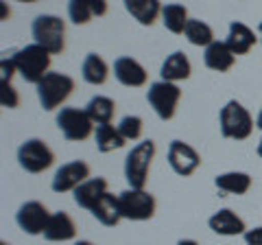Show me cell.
Wrapping results in <instances>:
<instances>
[{"label":"cell","mask_w":262,"mask_h":245,"mask_svg":"<svg viewBox=\"0 0 262 245\" xmlns=\"http://www.w3.org/2000/svg\"><path fill=\"white\" fill-rule=\"evenodd\" d=\"M11 59L22 75V79L35 86L48 75V68H51V53L39 44H29L20 48V51L13 53Z\"/></svg>","instance_id":"obj_1"},{"label":"cell","mask_w":262,"mask_h":245,"mask_svg":"<svg viewBox=\"0 0 262 245\" xmlns=\"http://www.w3.org/2000/svg\"><path fill=\"white\" fill-rule=\"evenodd\" d=\"M155 156V142L144 140L138 142L125 158V177L131 189H144L146 179H149V167Z\"/></svg>","instance_id":"obj_2"},{"label":"cell","mask_w":262,"mask_h":245,"mask_svg":"<svg viewBox=\"0 0 262 245\" xmlns=\"http://www.w3.org/2000/svg\"><path fill=\"white\" fill-rule=\"evenodd\" d=\"M221 134L234 140H247L253 132V118L238 101H229L219 114Z\"/></svg>","instance_id":"obj_3"},{"label":"cell","mask_w":262,"mask_h":245,"mask_svg":"<svg viewBox=\"0 0 262 245\" xmlns=\"http://www.w3.org/2000/svg\"><path fill=\"white\" fill-rule=\"evenodd\" d=\"M75 90V79L68 75H61V72H48V75L37 84V96L39 103L46 112H51L55 108L68 99Z\"/></svg>","instance_id":"obj_4"},{"label":"cell","mask_w":262,"mask_h":245,"mask_svg":"<svg viewBox=\"0 0 262 245\" xmlns=\"http://www.w3.org/2000/svg\"><path fill=\"white\" fill-rule=\"evenodd\" d=\"M155 197L144 189H127L118 195V208L122 219L129 221H146L155 215Z\"/></svg>","instance_id":"obj_5"},{"label":"cell","mask_w":262,"mask_h":245,"mask_svg":"<svg viewBox=\"0 0 262 245\" xmlns=\"http://www.w3.org/2000/svg\"><path fill=\"white\" fill-rule=\"evenodd\" d=\"M66 24L57 15H37L33 20V37L35 44L44 46L51 55H59L63 51Z\"/></svg>","instance_id":"obj_6"},{"label":"cell","mask_w":262,"mask_h":245,"mask_svg":"<svg viewBox=\"0 0 262 245\" xmlns=\"http://www.w3.org/2000/svg\"><path fill=\"white\" fill-rule=\"evenodd\" d=\"M179 99H182V90H179L177 84H170V81H155V84H151L149 92H146V101H149V105L162 120H170L175 116Z\"/></svg>","instance_id":"obj_7"},{"label":"cell","mask_w":262,"mask_h":245,"mask_svg":"<svg viewBox=\"0 0 262 245\" xmlns=\"http://www.w3.org/2000/svg\"><path fill=\"white\" fill-rule=\"evenodd\" d=\"M57 127L61 129L66 140L79 142V140L90 138V134L94 132V120L88 116L85 110L61 108V112L57 114Z\"/></svg>","instance_id":"obj_8"},{"label":"cell","mask_w":262,"mask_h":245,"mask_svg":"<svg viewBox=\"0 0 262 245\" xmlns=\"http://www.w3.org/2000/svg\"><path fill=\"white\" fill-rule=\"evenodd\" d=\"M18 162L24 171H29V173H42V171H46L48 167H53L55 153L51 151V147H48L44 140L31 138V140L20 145Z\"/></svg>","instance_id":"obj_9"},{"label":"cell","mask_w":262,"mask_h":245,"mask_svg":"<svg viewBox=\"0 0 262 245\" xmlns=\"http://www.w3.org/2000/svg\"><path fill=\"white\" fill-rule=\"evenodd\" d=\"M48 219H51V212L46 210V206L42 201H27V203H22L18 212H15V221H18L20 230H24L31 236L44 234Z\"/></svg>","instance_id":"obj_10"},{"label":"cell","mask_w":262,"mask_h":245,"mask_svg":"<svg viewBox=\"0 0 262 245\" xmlns=\"http://www.w3.org/2000/svg\"><path fill=\"white\" fill-rule=\"evenodd\" d=\"M168 165L177 175L188 177L201 167V156L188 142L173 140L168 147Z\"/></svg>","instance_id":"obj_11"},{"label":"cell","mask_w":262,"mask_h":245,"mask_svg":"<svg viewBox=\"0 0 262 245\" xmlns=\"http://www.w3.org/2000/svg\"><path fill=\"white\" fill-rule=\"evenodd\" d=\"M90 177V167L83 160H75L68 165H61L57 169V173L53 177V191L55 193H68L75 191L77 186H81Z\"/></svg>","instance_id":"obj_12"},{"label":"cell","mask_w":262,"mask_h":245,"mask_svg":"<svg viewBox=\"0 0 262 245\" xmlns=\"http://www.w3.org/2000/svg\"><path fill=\"white\" fill-rule=\"evenodd\" d=\"M114 77L127 88H140L146 84V70L134 57H118L114 62Z\"/></svg>","instance_id":"obj_13"},{"label":"cell","mask_w":262,"mask_h":245,"mask_svg":"<svg viewBox=\"0 0 262 245\" xmlns=\"http://www.w3.org/2000/svg\"><path fill=\"white\" fill-rule=\"evenodd\" d=\"M208 226H210L212 232H216L221 236H236V234H245V232H247L245 221L238 215H236L234 210H229V208H223V210L214 212V215L210 217Z\"/></svg>","instance_id":"obj_14"},{"label":"cell","mask_w":262,"mask_h":245,"mask_svg":"<svg viewBox=\"0 0 262 245\" xmlns=\"http://www.w3.org/2000/svg\"><path fill=\"white\" fill-rule=\"evenodd\" d=\"M75 236H77V226L68 212H63V210L53 212L44 230V239L46 241H72Z\"/></svg>","instance_id":"obj_15"},{"label":"cell","mask_w":262,"mask_h":245,"mask_svg":"<svg viewBox=\"0 0 262 245\" xmlns=\"http://www.w3.org/2000/svg\"><path fill=\"white\" fill-rule=\"evenodd\" d=\"M75 203L85 210H92L96 206V201L107 193V179L105 177H92V179H85L81 186H77L75 191Z\"/></svg>","instance_id":"obj_16"},{"label":"cell","mask_w":262,"mask_h":245,"mask_svg":"<svg viewBox=\"0 0 262 245\" xmlns=\"http://www.w3.org/2000/svg\"><path fill=\"white\" fill-rule=\"evenodd\" d=\"M203 62L210 70H216V72H227L229 68L234 66L236 62V55L229 51V46L225 42H212L210 46H206V53H203Z\"/></svg>","instance_id":"obj_17"},{"label":"cell","mask_w":262,"mask_h":245,"mask_svg":"<svg viewBox=\"0 0 262 245\" xmlns=\"http://www.w3.org/2000/svg\"><path fill=\"white\" fill-rule=\"evenodd\" d=\"M225 44L229 46V51L234 55H247L253 44H256V35L253 31L243 22H232L229 24V33H227V39Z\"/></svg>","instance_id":"obj_18"},{"label":"cell","mask_w":262,"mask_h":245,"mask_svg":"<svg viewBox=\"0 0 262 245\" xmlns=\"http://www.w3.org/2000/svg\"><path fill=\"white\" fill-rule=\"evenodd\" d=\"M190 62L182 51H175L173 55H168L162 64V81H170V84H177V81H184L190 77Z\"/></svg>","instance_id":"obj_19"},{"label":"cell","mask_w":262,"mask_h":245,"mask_svg":"<svg viewBox=\"0 0 262 245\" xmlns=\"http://www.w3.org/2000/svg\"><path fill=\"white\" fill-rule=\"evenodd\" d=\"M122 3H125V9L144 27H151L158 15H162L160 0H122Z\"/></svg>","instance_id":"obj_20"},{"label":"cell","mask_w":262,"mask_h":245,"mask_svg":"<svg viewBox=\"0 0 262 245\" xmlns=\"http://www.w3.org/2000/svg\"><path fill=\"white\" fill-rule=\"evenodd\" d=\"M90 212L94 215L96 221H101L103 226H107V228L118 226V221L122 219L120 208H118V197H114L112 193H105L103 197L96 201V206L90 210Z\"/></svg>","instance_id":"obj_21"},{"label":"cell","mask_w":262,"mask_h":245,"mask_svg":"<svg viewBox=\"0 0 262 245\" xmlns=\"http://www.w3.org/2000/svg\"><path fill=\"white\" fill-rule=\"evenodd\" d=\"M214 186L223 193L245 195L251 189V177L243 171H229V173H221L214 177Z\"/></svg>","instance_id":"obj_22"},{"label":"cell","mask_w":262,"mask_h":245,"mask_svg":"<svg viewBox=\"0 0 262 245\" xmlns=\"http://www.w3.org/2000/svg\"><path fill=\"white\" fill-rule=\"evenodd\" d=\"M81 75H83V79L88 81V84L103 86L105 81H107V77H110V68H107V64H105V59L101 55L90 53L85 57L83 66H81Z\"/></svg>","instance_id":"obj_23"},{"label":"cell","mask_w":262,"mask_h":245,"mask_svg":"<svg viewBox=\"0 0 262 245\" xmlns=\"http://www.w3.org/2000/svg\"><path fill=\"white\" fill-rule=\"evenodd\" d=\"M85 112L96 125H110L114 114H116V103H114L110 96L98 94L94 99H90V103L85 105Z\"/></svg>","instance_id":"obj_24"},{"label":"cell","mask_w":262,"mask_h":245,"mask_svg":"<svg viewBox=\"0 0 262 245\" xmlns=\"http://www.w3.org/2000/svg\"><path fill=\"white\" fill-rule=\"evenodd\" d=\"M188 11L184 5H177V3H170V5H164L162 7V22L170 33L175 35H182L186 31V24H188Z\"/></svg>","instance_id":"obj_25"},{"label":"cell","mask_w":262,"mask_h":245,"mask_svg":"<svg viewBox=\"0 0 262 245\" xmlns=\"http://www.w3.org/2000/svg\"><path fill=\"white\" fill-rule=\"evenodd\" d=\"M94 138H96V149L101 153H110V151H116L120 147H125V138L118 132V127L114 125H96V132H94Z\"/></svg>","instance_id":"obj_26"},{"label":"cell","mask_w":262,"mask_h":245,"mask_svg":"<svg viewBox=\"0 0 262 245\" xmlns=\"http://www.w3.org/2000/svg\"><path fill=\"white\" fill-rule=\"evenodd\" d=\"M184 35L188 37V42L192 46H210L214 42V31L210 29V24L201 20H188Z\"/></svg>","instance_id":"obj_27"},{"label":"cell","mask_w":262,"mask_h":245,"mask_svg":"<svg viewBox=\"0 0 262 245\" xmlns=\"http://www.w3.org/2000/svg\"><path fill=\"white\" fill-rule=\"evenodd\" d=\"M68 15L70 20L75 24H88L90 20H92V7H90L88 0H70L68 3Z\"/></svg>","instance_id":"obj_28"},{"label":"cell","mask_w":262,"mask_h":245,"mask_svg":"<svg viewBox=\"0 0 262 245\" xmlns=\"http://www.w3.org/2000/svg\"><path fill=\"white\" fill-rule=\"evenodd\" d=\"M118 132L125 140H138L142 136V118L140 116H125L118 125Z\"/></svg>","instance_id":"obj_29"},{"label":"cell","mask_w":262,"mask_h":245,"mask_svg":"<svg viewBox=\"0 0 262 245\" xmlns=\"http://www.w3.org/2000/svg\"><path fill=\"white\" fill-rule=\"evenodd\" d=\"M0 103H3V108H9V110L18 108L20 96L11 84H0Z\"/></svg>","instance_id":"obj_30"},{"label":"cell","mask_w":262,"mask_h":245,"mask_svg":"<svg viewBox=\"0 0 262 245\" xmlns=\"http://www.w3.org/2000/svg\"><path fill=\"white\" fill-rule=\"evenodd\" d=\"M0 70H3V79H0V84H11V79H13V75L18 72V68H15V64H13V59L9 57V59H5L0 62Z\"/></svg>","instance_id":"obj_31"},{"label":"cell","mask_w":262,"mask_h":245,"mask_svg":"<svg viewBox=\"0 0 262 245\" xmlns=\"http://www.w3.org/2000/svg\"><path fill=\"white\" fill-rule=\"evenodd\" d=\"M245 243L247 245H262V226L245 232Z\"/></svg>","instance_id":"obj_32"},{"label":"cell","mask_w":262,"mask_h":245,"mask_svg":"<svg viewBox=\"0 0 262 245\" xmlns=\"http://www.w3.org/2000/svg\"><path fill=\"white\" fill-rule=\"evenodd\" d=\"M90 7H92L94 15H105L107 13V0H88Z\"/></svg>","instance_id":"obj_33"},{"label":"cell","mask_w":262,"mask_h":245,"mask_svg":"<svg viewBox=\"0 0 262 245\" xmlns=\"http://www.w3.org/2000/svg\"><path fill=\"white\" fill-rule=\"evenodd\" d=\"M177 245H199V243H196V241H192V239H182V241H179Z\"/></svg>","instance_id":"obj_34"},{"label":"cell","mask_w":262,"mask_h":245,"mask_svg":"<svg viewBox=\"0 0 262 245\" xmlns=\"http://www.w3.org/2000/svg\"><path fill=\"white\" fill-rule=\"evenodd\" d=\"M256 125L262 129V110H260V114H258V120H256Z\"/></svg>","instance_id":"obj_35"},{"label":"cell","mask_w":262,"mask_h":245,"mask_svg":"<svg viewBox=\"0 0 262 245\" xmlns=\"http://www.w3.org/2000/svg\"><path fill=\"white\" fill-rule=\"evenodd\" d=\"M75 245H94V243H90V241H77Z\"/></svg>","instance_id":"obj_36"},{"label":"cell","mask_w":262,"mask_h":245,"mask_svg":"<svg viewBox=\"0 0 262 245\" xmlns=\"http://www.w3.org/2000/svg\"><path fill=\"white\" fill-rule=\"evenodd\" d=\"M258 156H260V158H262V140H260V142H258Z\"/></svg>","instance_id":"obj_37"},{"label":"cell","mask_w":262,"mask_h":245,"mask_svg":"<svg viewBox=\"0 0 262 245\" xmlns=\"http://www.w3.org/2000/svg\"><path fill=\"white\" fill-rule=\"evenodd\" d=\"M18 3H29V5H33V3H37V0H18Z\"/></svg>","instance_id":"obj_38"},{"label":"cell","mask_w":262,"mask_h":245,"mask_svg":"<svg viewBox=\"0 0 262 245\" xmlns=\"http://www.w3.org/2000/svg\"><path fill=\"white\" fill-rule=\"evenodd\" d=\"M258 29H260V33H262V20H260V27Z\"/></svg>","instance_id":"obj_39"},{"label":"cell","mask_w":262,"mask_h":245,"mask_svg":"<svg viewBox=\"0 0 262 245\" xmlns=\"http://www.w3.org/2000/svg\"><path fill=\"white\" fill-rule=\"evenodd\" d=\"M0 245H7V243H0Z\"/></svg>","instance_id":"obj_40"}]
</instances>
